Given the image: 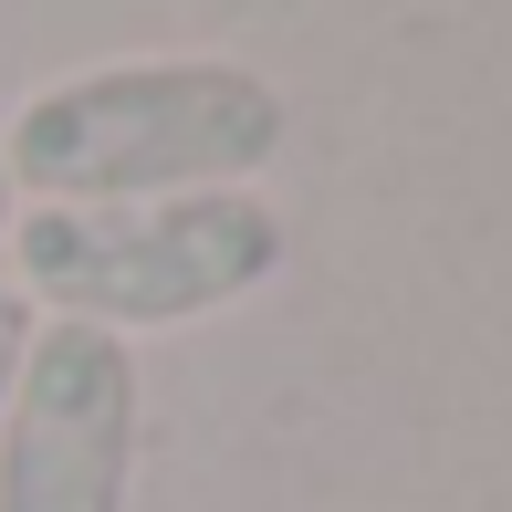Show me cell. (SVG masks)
I'll return each mask as SVG.
<instances>
[{"label":"cell","instance_id":"cell-1","mask_svg":"<svg viewBox=\"0 0 512 512\" xmlns=\"http://www.w3.org/2000/svg\"><path fill=\"white\" fill-rule=\"evenodd\" d=\"M293 105L230 53H126L53 74L0 126V178L21 209H136L251 189L283 157Z\"/></svg>","mask_w":512,"mask_h":512},{"label":"cell","instance_id":"cell-2","mask_svg":"<svg viewBox=\"0 0 512 512\" xmlns=\"http://www.w3.org/2000/svg\"><path fill=\"white\" fill-rule=\"evenodd\" d=\"M0 251H11V293L42 324L136 345L251 304L283 272L293 230L262 189H209V199H136V209H21Z\"/></svg>","mask_w":512,"mask_h":512},{"label":"cell","instance_id":"cell-3","mask_svg":"<svg viewBox=\"0 0 512 512\" xmlns=\"http://www.w3.org/2000/svg\"><path fill=\"white\" fill-rule=\"evenodd\" d=\"M136 429H147L136 345L42 324L11 408H0V512H126Z\"/></svg>","mask_w":512,"mask_h":512},{"label":"cell","instance_id":"cell-4","mask_svg":"<svg viewBox=\"0 0 512 512\" xmlns=\"http://www.w3.org/2000/svg\"><path fill=\"white\" fill-rule=\"evenodd\" d=\"M32 335H42V314L21 304L11 283H0V408H11V387H21V356H32Z\"/></svg>","mask_w":512,"mask_h":512},{"label":"cell","instance_id":"cell-5","mask_svg":"<svg viewBox=\"0 0 512 512\" xmlns=\"http://www.w3.org/2000/svg\"><path fill=\"white\" fill-rule=\"evenodd\" d=\"M11 220H21V199H11V178H0V241H11Z\"/></svg>","mask_w":512,"mask_h":512}]
</instances>
